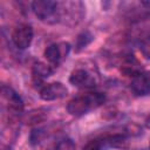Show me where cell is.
I'll return each mask as SVG.
<instances>
[{"mask_svg":"<svg viewBox=\"0 0 150 150\" xmlns=\"http://www.w3.org/2000/svg\"><path fill=\"white\" fill-rule=\"evenodd\" d=\"M105 98L107 97L103 93H97V91L87 93L86 95L77 96L70 100L67 104V111L70 115L79 117L87 114L91 109H96L103 105V103L105 102Z\"/></svg>","mask_w":150,"mask_h":150,"instance_id":"cell-1","label":"cell"},{"mask_svg":"<svg viewBox=\"0 0 150 150\" xmlns=\"http://www.w3.org/2000/svg\"><path fill=\"white\" fill-rule=\"evenodd\" d=\"M32 9L41 21H47L55 18L57 2L52 0H35L32 2Z\"/></svg>","mask_w":150,"mask_h":150,"instance_id":"cell-2","label":"cell"},{"mask_svg":"<svg viewBox=\"0 0 150 150\" xmlns=\"http://www.w3.org/2000/svg\"><path fill=\"white\" fill-rule=\"evenodd\" d=\"M33 40V29L29 25L21 23L12 33V41L19 49H26L30 46Z\"/></svg>","mask_w":150,"mask_h":150,"instance_id":"cell-3","label":"cell"},{"mask_svg":"<svg viewBox=\"0 0 150 150\" xmlns=\"http://www.w3.org/2000/svg\"><path fill=\"white\" fill-rule=\"evenodd\" d=\"M70 50V45L68 42L61 43H52L45 50V57L53 64L57 66L63 61Z\"/></svg>","mask_w":150,"mask_h":150,"instance_id":"cell-4","label":"cell"},{"mask_svg":"<svg viewBox=\"0 0 150 150\" xmlns=\"http://www.w3.org/2000/svg\"><path fill=\"white\" fill-rule=\"evenodd\" d=\"M68 90L61 82H52L40 88V97L45 101H53L62 98L67 95Z\"/></svg>","mask_w":150,"mask_h":150,"instance_id":"cell-5","label":"cell"},{"mask_svg":"<svg viewBox=\"0 0 150 150\" xmlns=\"http://www.w3.org/2000/svg\"><path fill=\"white\" fill-rule=\"evenodd\" d=\"M1 94H2V97L7 102L8 110H11V111H13L15 114L22 111L23 101H22V98L20 97V95L15 90H13L8 86H2L1 87Z\"/></svg>","mask_w":150,"mask_h":150,"instance_id":"cell-6","label":"cell"},{"mask_svg":"<svg viewBox=\"0 0 150 150\" xmlns=\"http://www.w3.org/2000/svg\"><path fill=\"white\" fill-rule=\"evenodd\" d=\"M69 82L79 88H90L95 86L94 76L86 69H75L69 76Z\"/></svg>","mask_w":150,"mask_h":150,"instance_id":"cell-7","label":"cell"},{"mask_svg":"<svg viewBox=\"0 0 150 150\" xmlns=\"http://www.w3.org/2000/svg\"><path fill=\"white\" fill-rule=\"evenodd\" d=\"M131 90L138 96L150 94V74L141 71L134 76L131 81Z\"/></svg>","mask_w":150,"mask_h":150,"instance_id":"cell-8","label":"cell"},{"mask_svg":"<svg viewBox=\"0 0 150 150\" xmlns=\"http://www.w3.org/2000/svg\"><path fill=\"white\" fill-rule=\"evenodd\" d=\"M32 74H33V79H34V83L42 81L43 79L49 77L53 74V69L50 66L43 63V62H36L33 64L32 68Z\"/></svg>","mask_w":150,"mask_h":150,"instance_id":"cell-9","label":"cell"},{"mask_svg":"<svg viewBox=\"0 0 150 150\" xmlns=\"http://www.w3.org/2000/svg\"><path fill=\"white\" fill-rule=\"evenodd\" d=\"M105 142H107L110 146H112V148H120V149L125 148V146L128 145V141H127L125 136H124V135H120V134L109 136V137L105 139Z\"/></svg>","mask_w":150,"mask_h":150,"instance_id":"cell-10","label":"cell"},{"mask_svg":"<svg viewBox=\"0 0 150 150\" xmlns=\"http://www.w3.org/2000/svg\"><path fill=\"white\" fill-rule=\"evenodd\" d=\"M91 41H93V35H91L89 32H83V33H81V34L76 38V43H75L76 50L80 52L81 49L86 48Z\"/></svg>","mask_w":150,"mask_h":150,"instance_id":"cell-11","label":"cell"},{"mask_svg":"<svg viewBox=\"0 0 150 150\" xmlns=\"http://www.w3.org/2000/svg\"><path fill=\"white\" fill-rule=\"evenodd\" d=\"M139 50L145 59H150V34L142 38L139 42Z\"/></svg>","mask_w":150,"mask_h":150,"instance_id":"cell-12","label":"cell"},{"mask_svg":"<svg viewBox=\"0 0 150 150\" xmlns=\"http://www.w3.org/2000/svg\"><path fill=\"white\" fill-rule=\"evenodd\" d=\"M55 150H75V144L70 138H64L56 144Z\"/></svg>","mask_w":150,"mask_h":150,"instance_id":"cell-13","label":"cell"},{"mask_svg":"<svg viewBox=\"0 0 150 150\" xmlns=\"http://www.w3.org/2000/svg\"><path fill=\"white\" fill-rule=\"evenodd\" d=\"M42 135H43V132H42L41 129H34L32 131V134H30V143L32 144L39 143L41 141V138H42Z\"/></svg>","mask_w":150,"mask_h":150,"instance_id":"cell-14","label":"cell"},{"mask_svg":"<svg viewBox=\"0 0 150 150\" xmlns=\"http://www.w3.org/2000/svg\"><path fill=\"white\" fill-rule=\"evenodd\" d=\"M82 150H102V142L98 139L89 142Z\"/></svg>","mask_w":150,"mask_h":150,"instance_id":"cell-15","label":"cell"},{"mask_svg":"<svg viewBox=\"0 0 150 150\" xmlns=\"http://www.w3.org/2000/svg\"><path fill=\"white\" fill-rule=\"evenodd\" d=\"M145 123H146V127H148V128H150V115L148 116V118H146Z\"/></svg>","mask_w":150,"mask_h":150,"instance_id":"cell-16","label":"cell"},{"mask_svg":"<svg viewBox=\"0 0 150 150\" xmlns=\"http://www.w3.org/2000/svg\"><path fill=\"white\" fill-rule=\"evenodd\" d=\"M149 150H150V143H149Z\"/></svg>","mask_w":150,"mask_h":150,"instance_id":"cell-17","label":"cell"}]
</instances>
